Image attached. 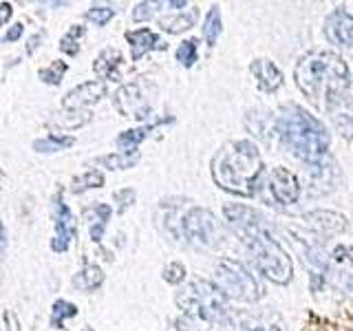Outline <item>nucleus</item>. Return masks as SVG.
<instances>
[{
  "instance_id": "obj_22",
  "label": "nucleus",
  "mask_w": 353,
  "mask_h": 331,
  "mask_svg": "<svg viewBox=\"0 0 353 331\" xmlns=\"http://www.w3.org/2000/svg\"><path fill=\"white\" fill-rule=\"evenodd\" d=\"M219 34H221V12L219 7H212L208 18H205V25H203V38L208 47H214L219 40Z\"/></svg>"
},
{
  "instance_id": "obj_24",
  "label": "nucleus",
  "mask_w": 353,
  "mask_h": 331,
  "mask_svg": "<svg viewBox=\"0 0 353 331\" xmlns=\"http://www.w3.org/2000/svg\"><path fill=\"white\" fill-rule=\"evenodd\" d=\"M77 314V307L68 300H55L53 307H51V327L60 329L64 325L66 318H73Z\"/></svg>"
},
{
  "instance_id": "obj_10",
  "label": "nucleus",
  "mask_w": 353,
  "mask_h": 331,
  "mask_svg": "<svg viewBox=\"0 0 353 331\" xmlns=\"http://www.w3.org/2000/svg\"><path fill=\"white\" fill-rule=\"evenodd\" d=\"M325 36L329 42L345 47V49H353V16L347 12V9H336L331 12L325 20Z\"/></svg>"
},
{
  "instance_id": "obj_34",
  "label": "nucleus",
  "mask_w": 353,
  "mask_h": 331,
  "mask_svg": "<svg viewBox=\"0 0 353 331\" xmlns=\"http://www.w3.org/2000/svg\"><path fill=\"white\" fill-rule=\"evenodd\" d=\"M23 32H25V29H23V25H21V23L14 25V27L9 29V32L3 36V42H14V40H18V38L23 36Z\"/></svg>"
},
{
  "instance_id": "obj_25",
  "label": "nucleus",
  "mask_w": 353,
  "mask_h": 331,
  "mask_svg": "<svg viewBox=\"0 0 353 331\" xmlns=\"http://www.w3.org/2000/svg\"><path fill=\"white\" fill-rule=\"evenodd\" d=\"M88 214L95 217V223L91 225L93 241H102V234H104L106 223H109V217H111V208L109 206H95L93 210H88Z\"/></svg>"
},
{
  "instance_id": "obj_29",
  "label": "nucleus",
  "mask_w": 353,
  "mask_h": 331,
  "mask_svg": "<svg viewBox=\"0 0 353 331\" xmlns=\"http://www.w3.org/2000/svg\"><path fill=\"white\" fill-rule=\"evenodd\" d=\"M104 186V175L100 170H88V173L80 175L73 182V193H82L86 188H100Z\"/></svg>"
},
{
  "instance_id": "obj_19",
  "label": "nucleus",
  "mask_w": 353,
  "mask_h": 331,
  "mask_svg": "<svg viewBox=\"0 0 353 331\" xmlns=\"http://www.w3.org/2000/svg\"><path fill=\"white\" fill-rule=\"evenodd\" d=\"M102 283H104V274L97 265H84L73 278V285L77 289H84V292H88V289H97Z\"/></svg>"
},
{
  "instance_id": "obj_7",
  "label": "nucleus",
  "mask_w": 353,
  "mask_h": 331,
  "mask_svg": "<svg viewBox=\"0 0 353 331\" xmlns=\"http://www.w3.org/2000/svg\"><path fill=\"white\" fill-rule=\"evenodd\" d=\"M183 234L201 247H217L223 238V228L210 210L194 208L183 219Z\"/></svg>"
},
{
  "instance_id": "obj_26",
  "label": "nucleus",
  "mask_w": 353,
  "mask_h": 331,
  "mask_svg": "<svg viewBox=\"0 0 353 331\" xmlns=\"http://www.w3.org/2000/svg\"><path fill=\"white\" fill-rule=\"evenodd\" d=\"M68 71V64L66 62H60V60H55L53 64H49L47 69H42L40 71V79L44 84H53V86H57L62 82V77H64V73Z\"/></svg>"
},
{
  "instance_id": "obj_21",
  "label": "nucleus",
  "mask_w": 353,
  "mask_h": 331,
  "mask_svg": "<svg viewBox=\"0 0 353 331\" xmlns=\"http://www.w3.org/2000/svg\"><path fill=\"white\" fill-rule=\"evenodd\" d=\"M307 217L316 219V221H309V223H313L320 230H325V232H329V234H336V232H342V230H345V219H342L340 214H333V212H311Z\"/></svg>"
},
{
  "instance_id": "obj_30",
  "label": "nucleus",
  "mask_w": 353,
  "mask_h": 331,
  "mask_svg": "<svg viewBox=\"0 0 353 331\" xmlns=\"http://www.w3.org/2000/svg\"><path fill=\"white\" fill-rule=\"evenodd\" d=\"M113 16H115V9L113 7H93V9H88V12H86L88 23H93L97 27H104Z\"/></svg>"
},
{
  "instance_id": "obj_14",
  "label": "nucleus",
  "mask_w": 353,
  "mask_h": 331,
  "mask_svg": "<svg viewBox=\"0 0 353 331\" xmlns=\"http://www.w3.org/2000/svg\"><path fill=\"white\" fill-rule=\"evenodd\" d=\"M228 331H285V325L265 316L239 314L228 320Z\"/></svg>"
},
{
  "instance_id": "obj_20",
  "label": "nucleus",
  "mask_w": 353,
  "mask_h": 331,
  "mask_svg": "<svg viewBox=\"0 0 353 331\" xmlns=\"http://www.w3.org/2000/svg\"><path fill=\"white\" fill-rule=\"evenodd\" d=\"M194 20H197V9H190L188 14H172L170 18H161L159 20V27L164 32L168 34H181L185 29H190L194 25Z\"/></svg>"
},
{
  "instance_id": "obj_32",
  "label": "nucleus",
  "mask_w": 353,
  "mask_h": 331,
  "mask_svg": "<svg viewBox=\"0 0 353 331\" xmlns=\"http://www.w3.org/2000/svg\"><path fill=\"white\" fill-rule=\"evenodd\" d=\"M183 278H185V267L181 263H170L168 267L164 269V280H166V283L176 285V283H181Z\"/></svg>"
},
{
  "instance_id": "obj_35",
  "label": "nucleus",
  "mask_w": 353,
  "mask_h": 331,
  "mask_svg": "<svg viewBox=\"0 0 353 331\" xmlns=\"http://www.w3.org/2000/svg\"><path fill=\"white\" fill-rule=\"evenodd\" d=\"M42 38H44V34L40 32V34H38V36H34L31 40H29V47H27V51H29V53H34V49H38V45L42 42Z\"/></svg>"
},
{
  "instance_id": "obj_27",
  "label": "nucleus",
  "mask_w": 353,
  "mask_h": 331,
  "mask_svg": "<svg viewBox=\"0 0 353 331\" xmlns=\"http://www.w3.org/2000/svg\"><path fill=\"white\" fill-rule=\"evenodd\" d=\"M197 56H199L197 40H185V42L176 47V60H179L183 66H192L194 62H197Z\"/></svg>"
},
{
  "instance_id": "obj_23",
  "label": "nucleus",
  "mask_w": 353,
  "mask_h": 331,
  "mask_svg": "<svg viewBox=\"0 0 353 331\" xmlns=\"http://www.w3.org/2000/svg\"><path fill=\"white\" fill-rule=\"evenodd\" d=\"M68 146H73V137H62V135H49L44 139L34 142V148L40 153H55V150H64Z\"/></svg>"
},
{
  "instance_id": "obj_1",
  "label": "nucleus",
  "mask_w": 353,
  "mask_h": 331,
  "mask_svg": "<svg viewBox=\"0 0 353 331\" xmlns=\"http://www.w3.org/2000/svg\"><path fill=\"white\" fill-rule=\"evenodd\" d=\"M225 217H228L234 234L241 238V243L250 249L252 258L257 260L261 272L267 276L272 283H287L291 278L293 265L287 252L276 238L270 234V230L263 225L259 212L245 206H225Z\"/></svg>"
},
{
  "instance_id": "obj_9",
  "label": "nucleus",
  "mask_w": 353,
  "mask_h": 331,
  "mask_svg": "<svg viewBox=\"0 0 353 331\" xmlns=\"http://www.w3.org/2000/svg\"><path fill=\"white\" fill-rule=\"evenodd\" d=\"M53 223H55V236L51 241L53 252H64L75 238V219L71 208L64 204L62 190H57L53 197Z\"/></svg>"
},
{
  "instance_id": "obj_36",
  "label": "nucleus",
  "mask_w": 353,
  "mask_h": 331,
  "mask_svg": "<svg viewBox=\"0 0 353 331\" xmlns=\"http://www.w3.org/2000/svg\"><path fill=\"white\" fill-rule=\"evenodd\" d=\"M0 7H3V18H0V23H3V25H7L9 16H12V5H9V3H3V5H0Z\"/></svg>"
},
{
  "instance_id": "obj_3",
  "label": "nucleus",
  "mask_w": 353,
  "mask_h": 331,
  "mask_svg": "<svg viewBox=\"0 0 353 331\" xmlns=\"http://www.w3.org/2000/svg\"><path fill=\"white\" fill-rule=\"evenodd\" d=\"M296 84L313 104L329 106L351 84V71L340 56L331 51L307 53L296 66Z\"/></svg>"
},
{
  "instance_id": "obj_28",
  "label": "nucleus",
  "mask_w": 353,
  "mask_h": 331,
  "mask_svg": "<svg viewBox=\"0 0 353 331\" xmlns=\"http://www.w3.org/2000/svg\"><path fill=\"white\" fill-rule=\"evenodd\" d=\"M84 36V27L80 25H73L71 27V32H66V36L62 38V42H60V49L66 53V56H77V51H80V38Z\"/></svg>"
},
{
  "instance_id": "obj_17",
  "label": "nucleus",
  "mask_w": 353,
  "mask_h": 331,
  "mask_svg": "<svg viewBox=\"0 0 353 331\" xmlns=\"http://www.w3.org/2000/svg\"><path fill=\"white\" fill-rule=\"evenodd\" d=\"M168 122H172V117H166V119H159V122H155V124H146V126H140V128L126 130V133H122L120 137H117V146L122 148L124 155H135L137 146H140L144 139L148 137L151 130H155L159 124H168Z\"/></svg>"
},
{
  "instance_id": "obj_6",
  "label": "nucleus",
  "mask_w": 353,
  "mask_h": 331,
  "mask_svg": "<svg viewBox=\"0 0 353 331\" xmlns=\"http://www.w3.org/2000/svg\"><path fill=\"white\" fill-rule=\"evenodd\" d=\"M214 280L217 287L225 294V298L239 300V303H257L263 296L259 280L254 278L248 267L241 265L239 260H221L214 267Z\"/></svg>"
},
{
  "instance_id": "obj_11",
  "label": "nucleus",
  "mask_w": 353,
  "mask_h": 331,
  "mask_svg": "<svg viewBox=\"0 0 353 331\" xmlns=\"http://www.w3.org/2000/svg\"><path fill=\"white\" fill-rule=\"evenodd\" d=\"M267 184L274 199L278 204H296L298 201V195H300V186H298V179L293 173H289L287 168H274L270 177H267Z\"/></svg>"
},
{
  "instance_id": "obj_31",
  "label": "nucleus",
  "mask_w": 353,
  "mask_h": 331,
  "mask_svg": "<svg viewBox=\"0 0 353 331\" xmlns=\"http://www.w3.org/2000/svg\"><path fill=\"white\" fill-rule=\"evenodd\" d=\"M102 162H104L106 166H109V168L120 170V168H131V166H135V164H137V157H135V155H124V153H120V155L104 157Z\"/></svg>"
},
{
  "instance_id": "obj_2",
  "label": "nucleus",
  "mask_w": 353,
  "mask_h": 331,
  "mask_svg": "<svg viewBox=\"0 0 353 331\" xmlns=\"http://www.w3.org/2000/svg\"><path fill=\"white\" fill-rule=\"evenodd\" d=\"M265 175L259 146L250 139L225 144L212 159V177L217 186L239 197H254Z\"/></svg>"
},
{
  "instance_id": "obj_12",
  "label": "nucleus",
  "mask_w": 353,
  "mask_h": 331,
  "mask_svg": "<svg viewBox=\"0 0 353 331\" xmlns=\"http://www.w3.org/2000/svg\"><path fill=\"white\" fill-rule=\"evenodd\" d=\"M106 93V84L104 82H84L80 86H75L73 91H68V95L64 97V108L68 110H77V108H86L95 102H100Z\"/></svg>"
},
{
  "instance_id": "obj_15",
  "label": "nucleus",
  "mask_w": 353,
  "mask_h": 331,
  "mask_svg": "<svg viewBox=\"0 0 353 331\" xmlns=\"http://www.w3.org/2000/svg\"><path fill=\"white\" fill-rule=\"evenodd\" d=\"M327 108L333 117V124L340 128V133L353 139V97L340 95Z\"/></svg>"
},
{
  "instance_id": "obj_18",
  "label": "nucleus",
  "mask_w": 353,
  "mask_h": 331,
  "mask_svg": "<svg viewBox=\"0 0 353 331\" xmlns=\"http://www.w3.org/2000/svg\"><path fill=\"white\" fill-rule=\"evenodd\" d=\"M122 60H124V56L117 51V49H106V51H102L100 56H97L93 69L102 79H115Z\"/></svg>"
},
{
  "instance_id": "obj_13",
  "label": "nucleus",
  "mask_w": 353,
  "mask_h": 331,
  "mask_svg": "<svg viewBox=\"0 0 353 331\" xmlns=\"http://www.w3.org/2000/svg\"><path fill=\"white\" fill-rule=\"evenodd\" d=\"M126 40H129L131 45L133 60H140L148 51H155V49H166L164 40L155 32H151V29H135V32L126 34Z\"/></svg>"
},
{
  "instance_id": "obj_33",
  "label": "nucleus",
  "mask_w": 353,
  "mask_h": 331,
  "mask_svg": "<svg viewBox=\"0 0 353 331\" xmlns=\"http://www.w3.org/2000/svg\"><path fill=\"white\" fill-rule=\"evenodd\" d=\"M3 331H21V323L12 312H5L3 316Z\"/></svg>"
},
{
  "instance_id": "obj_8",
  "label": "nucleus",
  "mask_w": 353,
  "mask_h": 331,
  "mask_svg": "<svg viewBox=\"0 0 353 331\" xmlns=\"http://www.w3.org/2000/svg\"><path fill=\"white\" fill-rule=\"evenodd\" d=\"M115 106L122 115L133 119H146L153 110V93L148 84L131 82L115 93Z\"/></svg>"
},
{
  "instance_id": "obj_5",
  "label": "nucleus",
  "mask_w": 353,
  "mask_h": 331,
  "mask_svg": "<svg viewBox=\"0 0 353 331\" xmlns=\"http://www.w3.org/2000/svg\"><path fill=\"white\" fill-rule=\"evenodd\" d=\"M176 305L183 309L194 325H201V329L219 323H228V298L217 287V283L197 278L192 283L183 285L174 296Z\"/></svg>"
},
{
  "instance_id": "obj_4",
  "label": "nucleus",
  "mask_w": 353,
  "mask_h": 331,
  "mask_svg": "<svg viewBox=\"0 0 353 331\" xmlns=\"http://www.w3.org/2000/svg\"><path fill=\"white\" fill-rule=\"evenodd\" d=\"M278 135L293 157L307 164H318L329 150V133L311 113L300 106H285L278 115Z\"/></svg>"
},
{
  "instance_id": "obj_16",
  "label": "nucleus",
  "mask_w": 353,
  "mask_h": 331,
  "mask_svg": "<svg viewBox=\"0 0 353 331\" xmlns=\"http://www.w3.org/2000/svg\"><path fill=\"white\" fill-rule=\"evenodd\" d=\"M252 75L257 77L259 86L263 91H276V88L283 84V73L278 71V66L272 62V60H257V62H252L250 66Z\"/></svg>"
}]
</instances>
